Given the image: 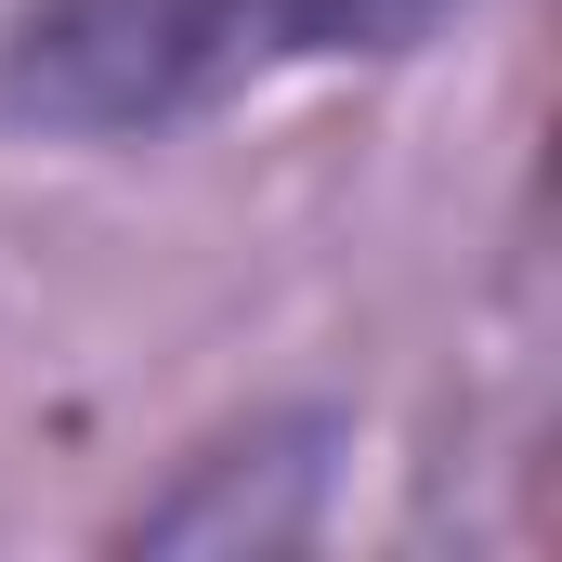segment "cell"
Returning <instances> with one entry per match:
<instances>
[{
	"label": "cell",
	"instance_id": "cell-1",
	"mask_svg": "<svg viewBox=\"0 0 562 562\" xmlns=\"http://www.w3.org/2000/svg\"><path fill=\"white\" fill-rule=\"evenodd\" d=\"M301 53H367V13L353 0H13L0 105L26 132L119 144V132H170Z\"/></svg>",
	"mask_w": 562,
	"mask_h": 562
}]
</instances>
